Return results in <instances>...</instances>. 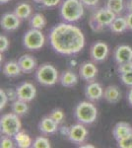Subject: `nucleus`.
Masks as SVG:
<instances>
[{"label":"nucleus","instance_id":"10","mask_svg":"<svg viewBox=\"0 0 132 148\" xmlns=\"http://www.w3.org/2000/svg\"><path fill=\"white\" fill-rule=\"evenodd\" d=\"M99 70L94 61H84L79 67V76L87 83L95 81L98 76Z\"/></svg>","mask_w":132,"mask_h":148},{"label":"nucleus","instance_id":"28","mask_svg":"<svg viewBox=\"0 0 132 148\" xmlns=\"http://www.w3.org/2000/svg\"><path fill=\"white\" fill-rule=\"evenodd\" d=\"M49 116L55 121V123H58V125H61V123L64 121V120H65V114H64V112L59 108L53 109L49 113Z\"/></svg>","mask_w":132,"mask_h":148},{"label":"nucleus","instance_id":"43","mask_svg":"<svg viewBox=\"0 0 132 148\" xmlns=\"http://www.w3.org/2000/svg\"><path fill=\"white\" fill-rule=\"evenodd\" d=\"M9 1H10V0H0V3H1V4H6V3H8Z\"/></svg>","mask_w":132,"mask_h":148},{"label":"nucleus","instance_id":"23","mask_svg":"<svg viewBox=\"0 0 132 148\" xmlns=\"http://www.w3.org/2000/svg\"><path fill=\"white\" fill-rule=\"evenodd\" d=\"M14 13L21 20H26V19L31 18V16H32V7L29 3L22 2V3H19L18 5H16L15 9H14Z\"/></svg>","mask_w":132,"mask_h":148},{"label":"nucleus","instance_id":"35","mask_svg":"<svg viewBox=\"0 0 132 148\" xmlns=\"http://www.w3.org/2000/svg\"><path fill=\"white\" fill-rule=\"evenodd\" d=\"M7 96L9 98V101L14 102L18 99V96H17V91L16 89H13V88H8V89L5 90Z\"/></svg>","mask_w":132,"mask_h":148},{"label":"nucleus","instance_id":"22","mask_svg":"<svg viewBox=\"0 0 132 148\" xmlns=\"http://www.w3.org/2000/svg\"><path fill=\"white\" fill-rule=\"evenodd\" d=\"M109 28L112 33H114V34H121V33H124L126 30H128L125 16H124V17L119 16V15L116 16V19L112 21Z\"/></svg>","mask_w":132,"mask_h":148},{"label":"nucleus","instance_id":"15","mask_svg":"<svg viewBox=\"0 0 132 148\" xmlns=\"http://www.w3.org/2000/svg\"><path fill=\"white\" fill-rule=\"evenodd\" d=\"M58 123L50 118L49 116H44L42 119L39 123H38V128H39L40 132L42 133L44 135H51L56 133L57 131H59Z\"/></svg>","mask_w":132,"mask_h":148},{"label":"nucleus","instance_id":"19","mask_svg":"<svg viewBox=\"0 0 132 148\" xmlns=\"http://www.w3.org/2000/svg\"><path fill=\"white\" fill-rule=\"evenodd\" d=\"M104 99L109 104H117L121 100V92L118 86L109 85L104 90Z\"/></svg>","mask_w":132,"mask_h":148},{"label":"nucleus","instance_id":"42","mask_svg":"<svg viewBox=\"0 0 132 148\" xmlns=\"http://www.w3.org/2000/svg\"><path fill=\"white\" fill-rule=\"evenodd\" d=\"M80 147L81 148H89V147H91V148H94L95 146L92 144H87V145H80Z\"/></svg>","mask_w":132,"mask_h":148},{"label":"nucleus","instance_id":"27","mask_svg":"<svg viewBox=\"0 0 132 148\" xmlns=\"http://www.w3.org/2000/svg\"><path fill=\"white\" fill-rule=\"evenodd\" d=\"M51 144L49 138L44 136H37L34 139L32 148H50Z\"/></svg>","mask_w":132,"mask_h":148},{"label":"nucleus","instance_id":"37","mask_svg":"<svg viewBox=\"0 0 132 148\" xmlns=\"http://www.w3.org/2000/svg\"><path fill=\"white\" fill-rule=\"evenodd\" d=\"M83 3L84 6L88 7V8H94L99 4L100 0H80Z\"/></svg>","mask_w":132,"mask_h":148},{"label":"nucleus","instance_id":"21","mask_svg":"<svg viewBox=\"0 0 132 148\" xmlns=\"http://www.w3.org/2000/svg\"><path fill=\"white\" fill-rule=\"evenodd\" d=\"M14 141H15L17 147L19 148H29L32 147L34 140L31 138L30 135L28 133H26L25 131L20 130L18 133L13 137Z\"/></svg>","mask_w":132,"mask_h":148},{"label":"nucleus","instance_id":"6","mask_svg":"<svg viewBox=\"0 0 132 148\" xmlns=\"http://www.w3.org/2000/svg\"><path fill=\"white\" fill-rule=\"evenodd\" d=\"M22 130V123L20 116L12 113L2 114L0 119V132L3 135L14 137L17 133Z\"/></svg>","mask_w":132,"mask_h":148},{"label":"nucleus","instance_id":"8","mask_svg":"<svg viewBox=\"0 0 132 148\" xmlns=\"http://www.w3.org/2000/svg\"><path fill=\"white\" fill-rule=\"evenodd\" d=\"M109 53V47L102 40H97L94 44L91 45L90 49H89V54H90L91 60L95 63H101L105 61L107 58V56Z\"/></svg>","mask_w":132,"mask_h":148},{"label":"nucleus","instance_id":"40","mask_svg":"<svg viewBox=\"0 0 132 148\" xmlns=\"http://www.w3.org/2000/svg\"><path fill=\"white\" fill-rule=\"evenodd\" d=\"M126 100L128 102V104L132 107V87H130V89L126 93Z\"/></svg>","mask_w":132,"mask_h":148},{"label":"nucleus","instance_id":"12","mask_svg":"<svg viewBox=\"0 0 132 148\" xmlns=\"http://www.w3.org/2000/svg\"><path fill=\"white\" fill-rule=\"evenodd\" d=\"M104 88L97 81H92L89 82L85 86V97L87 98L89 101L91 102H98L100 101L102 98H104Z\"/></svg>","mask_w":132,"mask_h":148},{"label":"nucleus","instance_id":"18","mask_svg":"<svg viewBox=\"0 0 132 148\" xmlns=\"http://www.w3.org/2000/svg\"><path fill=\"white\" fill-rule=\"evenodd\" d=\"M130 133H132V126L125 121H119L112 128V136L116 140V142L126 137Z\"/></svg>","mask_w":132,"mask_h":148},{"label":"nucleus","instance_id":"29","mask_svg":"<svg viewBox=\"0 0 132 148\" xmlns=\"http://www.w3.org/2000/svg\"><path fill=\"white\" fill-rule=\"evenodd\" d=\"M15 141L13 137L7 136V135L2 134L1 139H0V147L1 148H13L15 146Z\"/></svg>","mask_w":132,"mask_h":148},{"label":"nucleus","instance_id":"44","mask_svg":"<svg viewBox=\"0 0 132 148\" xmlns=\"http://www.w3.org/2000/svg\"><path fill=\"white\" fill-rule=\"evenodd\" d=\"M34 2H37V3H42V0H33Z\"/></svg>","mask_w":132,"mask_h":148},{"label":"nucleus","instance_id":"39","mask_svg":"<svg viewBox=\"0 0 132 148\" xmlns=\"http://www.w3.org/2000/svg\"><path fill=\"white\" fill-rule=\"evenodd\" d=\"M69 131H70V126H61V127H59V132L61 133L63 136H68L69 135Z\"/></svg>","mask_w":132,"mask_h":148},{"label":"nucleus","instance_id":"36","mask_svg":"<svg viewBox=\"0 0 132 148\" xmlns=\"http://www.w3.org/2000/svg\"><path fill=\"white\" fill-rule=\"evenodd\" d=\"M60 3V0H42V4L47 8H53Z\"/></svg>","mask_w":132,"mask_h":148},{"label":"nucleus","instance_id":"30","mask_svg":"<svg viewBox=\"0 0 132 148\" xmlns=\"http://www.w3.org/2000/svg\"><path fill=\"white\" fill-rule=\"evenodd\" d=\"M119 79L127 87H132V70L128 72L119 74Z\"/></svg>","mask_w":132,"mask_h":148},{"label":"nucleus","instance_id":"33","mask_svg":"<svg viewBox=\"0 0 132 148\" xmlns=\"http://www.w3.org/2000/svg\"><path fill=\"white\" fill-rule=\"evenodd\" d=\"M9 46H10V42H9L8 38L4 35L0 36V53H4L5 51H7Z\"/></svg>","mask_w":132,"mask_h":148},{"label":"nucleus","instance_id":"9","mask_svg":"<svg viewBox=\"0 0 132 148\" xmlns=\"http://www.w3.org/2000/svg\"><path fill=\"white\" fill-rule=\"evenodd\" d=\"M88 134L89 132L85 125L77 123L70 126V131H69V135L67 136V138L73 144L82 145L87 139Z\"/></svg>","mask_w":132,"mask_h":148},{"label":"nucleus","instance_id":"20","mask_svg":"<svg viewBox=\"0 0 132 148\" xmlns=\"http://www.w3.org/2000/svg\"><path fill=\"white\" fill-rule=\"evenodd\" d=\"M2 73L8 78H15L22 74V70L18 63V60H9L2 66Z\"/></svg>","mask_w":132,"mask_h":148},{"label":"nucleus","instance_id":"4","mask_svg":"<svg viewBox=\"0 0 132 148\" xmlns=\"http://www.w3.org/2000/svg\"><path fill=\"white\" fill-rule=\"evenodd\" d=\"M116 16L107 6L101 7L94 12L89 19V26L94 32H102L105 27H109Z\"/></svg>","mask_w":132,"mask_h":148},{"label":"nucleus","instance_id":"26","mask_svg":"<svg viewBox=\"0 0 132 148\" xmlns=\"http://www.w3.org/2000/svg\"><path fill=\"white\" fill-rule=\"evenodd\" d=\"M107 8L110 11L114 12L116 15H120L122 13V11L125 8V2L124 0H107Z\"/></svg>","mask_w":132,"mask_h":148},{"label":"nucleus","instance_id":"14","mask_svg":"<svg viewBox=\"0 0 132 148\" xmlns=\"http://www.w3.org/2000/svg\"><path fill=\"white\" fill-rule=\"evenodd\" d=\"M114 60L116 64H120L132 60V47L127 45H119L114 49Z\"/></svg>","mask_w":132,"mask_h":148},{"label":"nucleus","instance_id":"38","mask_svg":"<svg viewBox=\"0 0 132 148\" xmlns=\"http://www.w3.org/2000/svg\"><path fill=\"white\" fill-rule=\"evenodd\" d=\"M125 19L127 22V28H128V30L132 31V12H127Z\"/></svg>","mask_w":132,"mask_h":148},{"label":"nucleus","instance_id":"25","mask_svg":"<svg viewBox=\"0 0 132 148\" xmlns=\"http://www.w3.org/2000/svg\"><path fill=\"white\" fill-rule=\"evenodd\" d=\"M29 25L32 29L42 30L47 26V19L42 13H36L31 16L29 20Z\"/></svg>","mask_w":132,"mask_h":148},{"label":"nucleus","instance_id":"32","mask_svg":"<svg viewBox=\"0 0 132 148\" xmlns=\"http://www.w3.org/2000/svg\"><path fill=\"white\" fill-rule=\"evenodd\" d=\"M116 70H117L118 75L119 74H122V73L128 72V71H131L132 70V60L127 61V62H124V63L117 64Z\"/></svg>","mask_w":132,"mask_h":148},{"label":"nucleus","instance_id":"31","mask_svg":"<svg viewBox=\"0 0 132 148\" xmlns=\"http://www.w3.org/2000/svg\"><path fill=\"white\" fill-rule=\"evenodd\" d=\"M117 146L119 148H132V133L117 141Z\"/></svg>","mask_w":132,"mask_h":148},{"label":"nucleus","instance_id":"3","mask_svg":"<svg viewBox=\"0 0 132 148\" xmlns=\"http://www.w3.org/2000/svg\"><path fill=\"white\" fill-rule=\"evenodd\" d=\"M73 114L77 123H83L85 125H92L97 121L98 109L93 102L82 101L76 105Z\"/></svg>","mask_w":132,"mask_h":148},{"label":"nucleus","instance_id":"1","mask_svg":"<svg viewBox=\"0 0 132 148\" xmlns=\"http://www.w3.org/2000/svg\"><path fill=\"white\" fill-rule=\"evenodd\" d=\"M49 40L55 52L66 56H75L85 47V36L81 29L67 22L58 23L50 29Z\"/></svg>","mask_w":132,"mask_h":148},{"label":"nucleus","instance_id":"11","mask_svg":"<svg viewBox=\"0 0 132 148\" xmlns=\"http://www.w3.org/2000/svg\"><path fill=\"white\" fill-rule=\"evenodd\" d=\"M16 91L18 99L27 103L32 102L37 96V89H36L35 85L31 82H27V81L17 86Z\"/></svg>","mask_w":132,"mask_h":148},{"label":"nucleus","instance_id":"17","mask_svg":"<svg viewBox=\"0 0 132 148\" xmlns=\"http://www.w3.org/2000/svg\"><path fill=\"white\" fill-rule=\"evenodd\" d=\"M79 77L80 76H78L73 70L67 69L59 74L58 82L65 88H73L77 85Z\"/></svg>","mask_w":132,"mask_h":148},{"label":"nucleus","instance_id":"24","mask_svg":"<svg viewBox=\"0 0 132 148\" xmlns=\"http://www.w3.org/2000/svg\"><path fill=\"white\" fill-rule=\"evenodd\" d=\"M11 111L14 114H18L19 116H24L29 112V105L27 102L22 101L20 99H17L16 101L12 102L11 104Z\"/></svg>","mask_w":132,"mask_h":148},{"label":"nucleus","instance_id":"41","mask_svg":"<svg viewBox=\"0 0 132 148\" xmlns=\"http://www.w3.org/2000/svg\"><path fill=\"white\" fill-rule=\"evenodd\" d=\"M125 9L127 12H132V0H127L125 2Z\"/></svg>","mask_w":132,"mask_h":148},{"label":"nucleus","instance_id":"13","mask_svg":"<svg viewBox=\"0 0 132 148\" xmlns=\"http://www.w3.org/2000/svg\"><path fill=\"white\" fill-rule=\"evenodd\" d=\"M21 19L15 13H4L0 19V26L5 32H14L20 27Z\"/></svg>","mask_w":132,"mask_h":148},{"label":"nucleus","instance_id":"2","mask_svg":"<svg viewBox=\"0 0 132 148\" xmlns=\"http://www.w3.org/2000/svg\"><path fill=\"white\" fill-rule=\"evenodd\" d=\"M59 16L63 22H77L84 16L83 3L80 0H63L59 6Z\"/></svg>","mask_w":132,"mask_h":148},{"label":"nucleus","instance_id":"7","mask_svg":"<svg viewBox=\"0 0 132 148\" xmlns=\"http://www.w3.org/2000/svg\"><path fill=\"white\" fill-rule=\"evenodd\" d=\"M23 46L26 49L29 51H38L44 46L45 38L42 34V30L32 29L28 30L24 34L22 39Z\"/></svg>","mask_w":132,"mask_h":148},{"label":"nucleus","instance_id":"5","mask_svg":"<svg viewBox=\"0 0 132 148\" xmlns=\"http://www.w3.org/2000/svg\"><path fill=\"white\" fill-rule=\"evenodd\" d=\"M35 78L40 85L44 87H50L58 82L59 73L52 64L45 62L39 65L36 69Z\"/></svg>","mask_w":132,"mask_h":148},{"label":"nucleus","instance_id":"34","mask_svg":"<svg viewBox=\"0 0 132 148\" xmlns=\"http://www.w3.org/2000/svg\"><path fill=\"white\" fill-rule=\"evenodd\" d=\"M8 102H9V98L7 96L5 90L0 89V111L2 112V110H4Z\"/></svg>","mask_w":132,"mask_h":148},{"label":"nucleus","instance_id":"16","mask_svg":"<svg viewBox=\"0 0 132 148\" xmlns=\"http://www.w3.org/2000/svg\"><path fill=\"white\" fill-rule=\"evenodd\" d=\"M18 63L22 73L30 74L38 68V61L32 54H23L18 58Z\"/></svg>","mask_w":132,"mask_h":148}]
</instances>
